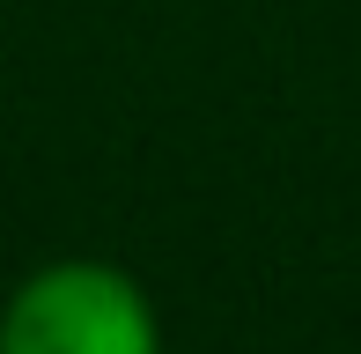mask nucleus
<instances>
[{
    "label": "nucleus",
    "mask_w": 361,
    "mask_h": 354,
    "mask_svg": "<svg viewBox=\"0 0 361 354\" xmlns=\"http://www.w3.org/2000/svg\"><path fill=\"white\" fill-rule=\"evenodd\" d=\"M0 354H162V332L140 281L96 259H59L8 295Z\"/></svg>",
    "instance_id": "nucleus-1"
}]
</instances>
